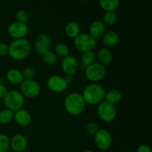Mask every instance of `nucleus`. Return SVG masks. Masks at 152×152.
Wrapping results in <instances>:
<instances>
[{
	"label": "nucleus",
	"instance_id": "1",
	"mask_svg": "<svg viewBox=\"0 0 152 152\" xmlns=\"http://www.w3.org/2000/svg\"><path fill=\"white\" fill-rule=\"evenodd\" d=\"M86 104L83 96L79 92H71L68 94L65 97L63 102L65 111L73 116L81 114L84 111Z\"/></svg>",
	"mask_w": 152,
	"mask_h": 152
},
{
	"label": "nucleus",
	"instance_id": "2",
	"mask_svg": "<svg viewBox=\"0 0 152 152\" xmlns=\"http://www.w3.org/2000/svg\"><path fill=\"white\" fill-rule=\"evenodd\" d=\"M81 94L86 103L89 105H99L105 99V91L103 86L100 84L91 83L83 89Z\"/></svg>",
	"mask_w": 152,
	"mask_h": 152
},
{
	"label": "nucleus",
	"instance_id": "3",
	"mask_svg": "<svg viewBox=\"0 0 152 152\" xmlns=\"http://www.w3.org/2000/svg\"><path fill=\"white\" fill-rule=\"evenodd\" d=\"M31 51V44L27 39H13L8 45V53L15 60H23L27 58Z\"/></svg>",
	"mask_w": 152,
	"mask_h": 152
},
{
	"label": "nucleus",
	"instance_id": "4",
	"mask_svg": "<svg viewBox=\"0 0 152 152\" xmlns=\"http://www.w3.org/2000/svg\"><path fill=\"white\" fill-rule=\"evenodd\" d=\"M3 99L4 105L7 109L13 112L22 108L25 104V97L20 91L16 90H11L7 92Z\"/></svg>",
	"mask_w": 152,
	"mask_h": 152
},
{
	"label": "nucleus",
	"instance_id": "5",
	"mask_svg": "<svg viewBox=\"0 0 152 152\" xmlns=\"http://www.w3.org/2000/svg\"><path fill=\"white\" fill-rule=\"evenodd\" d=\"M74 44L77 50L84 53L87 51H93L96 46V41L88 33H80L75 39H74Z\"/></svg>",
	"mask_w": 152,
	"mask_h": 152
},
{
	"label": "nucleus",
	"instance_id": "6",
	"mask_svg": "<svg viewBox=\"0 0 152 152\" xmlns=\"http://www.w3.org/2000/svg\"><path fill=\"white\" fill-rule=\"evenodd\" d=\"M106 74L105 67L98 62H94L85 69V76L86 79L93 83L99 82L105 77Z\"/></svg>",
	"mask_w": 152,
	"mask_h": 152
},
{
	"label": "nucleus",
	"instance_id": "7",
	"mask_svg": "<svg viewBox=\"0 0 152 152\" xmlns=\"http://www.w3.org/2000/svg\"><path fill=\"white\" fill-rule=\"evenodd\" d=\"M97 114L102 121L110 123L115 119L117 116V109L114 105L103 100L98 105Z\"/></svg>",
	"mask_w": 152,
	"mask_h": 152
},
{
	"label": "nucleus",
	"instance_id": "8",
	"mask_svg": "<svg viewBox=\"0 0 152 152\" xmlns=\"http://www.w3.org/2000/svg\"><path fill=\"white\" fill-rule=\"evenodd\" d=\"M41 87L36 80H24L20 84V92L24 97L34 98L39 95Z\"/></svg>",
	"mask_w": 152,
	"mask_h": 152
},
{
	"label": "nucleus",
	"instance_id": "9",
	"mask_svg": "<svg viewBox=\"0 0 152 152\" xmlns=\"http://www.w3.org/2000/svg\"><path fill=\"white\" fill-rule=\"evenodd\" d=\"M94 142L99 149H108L112 145V135L107 129H99L94 134Z\"/></svg>",
	"mask_w": 152,
	"mask_h": 152
},
{
	"label": "nucleus",
	"instance_id": "10",
	"mask_svg": "<svg viewBox=\"0 0 152 152\" xmlns=\"http://www.w3.org/2000/svg\"><path fill=\"white\" fill-rule=\"evenodd\" d=\"M51 45V39L47 34H40L36 37L34 41V49L38 53L43 54L48 50H50Z\"/></svg>",
	"mask_w": 152,
	"mask_h": 152
},
{
	"label": "nucleus",
	"instance_id": "11",
	"mask_svg": "<svg viewBox=\"0 0 152 152\" xmlns=\"http://www.w3.org/2000/svg\"><path fill=\"white\" fill-rule=\"evenodd\" d=\"M47 86L48 89L55 93H60L66 90L68 84L65 81L63 77L59 75L50 76L47 80Z\"/></svg>",
	"mask_w": 152,
	"mask_h": 152
},
{
	"label": "nucleus",
	"instance_id": "12",
	"mask_svg": "<svg viewBox=\"0 0 152 152\" xmlns=\"http://www.w3.org/2000/svg\"><path fill=\"white\" fill-rule=\"evenodd\" d=\"M7 33L9 36L14 39L25 38L28 33V27L25 24L13 22L7 28Z\"/></svg>",
	"mask_w": 152,
	"mask_h": 152
},
{
	"label": "nucleus",
	"instance_id": "13",
	"mask_svg": "<svg viewBox=\"0 0 152 152\" xmlns=\"http://www.w3.org/2000/svg\"><path fill=\"white\" fill-rule=\"evenodd\" d=\"M79 62L77 58L73 55H68L63 58L61 62V68L65 75H74L77 71Z\"/></svg>",
	"mask_w": 152,
	"mask_h": 152
},
{
	"label": "nucleus",
	"instance_id": "14",
	"mask_svg": "<svg viewBox=\"0 0 152 152\" xmlns=\"http://www.w3.org/2000/svg\"><path fill=\"white\" fill-rule=\"evenodd\" d=\"M10 147L15 152H23L28 147V140L20 134H15L10 140Z\"/></svg>",
	"mask_w": 152,
	"mask_h": 152
},
{
	"label": "nucleus",
	"instance_id": "15",
	"mask_svg": "<svg viewBox=\"0 0 152 152\" xmlns=\"http://www.w3.org/2000/svg\"><path fill=\"white\" fill-rule=\"evenodd\" d=\"M105 33V25L100 20H96L91 24L88 34L94 39H98L103 37Z\"/></svg>",
	"mask_w": 152,
	"mask_h": 152
},
{
	"label": "nucleus",
	"instance_id": "16",
	"mask_svg": "<svg viewBox=\"0 0 152 152\" xmlns=\"http://www.w3.org/2000/svg\"><path fill=\"white\" fill-rule=\"evenodd\" d=\"M13 120L19 126L25 127L31 123V115L28 111L24 109V108H21L14 112Z\"/></svg>",
	"mask_w": 152,
	"mask_h": 152
},
{
	"label": "nucleus",
	"instance_id": "17",
	"mask_svg": "<svg viewBox=\"0 0 152 152\" xmlns=\"http://www.w3.org/2000/svg\"><path fill=\"white\" fill-rule=\"evenodd\" d=\"M96 57L98 60V63L104 67L108 66L113 60V53L110 48H102L98 51Z\"/></svg>",
	"mask_w": 152,
	"mask_h": 152
},
{
	"label": "nucleus",
	"instance_id": "18",
	"mask_svg": "<svg viewBox=\"0 0 152 152\" xmlns=\"http://www.w3.org/2000/svg\"><path fill=\"white\" fill-rule=\"evenodd\" d=\"M102 44L107 48H111L117 45L120 42V35L117 32L114 31H110L105 33L102 37Z\"/></svg>",
	"mask_w": 152,
	"mask_h": 152
},
{
	"label": "nucleus",
	"instance_id": "19",
	"mask_svg": "<svg viewBox=\"0 0 152 152\" xmlns=\"http://www.w3.org/2000/svg\"><path fill=\"white\" fill-rule=\"evenodd\" d=\"M6 79L13 85H19L24 81L22 71L16 68L9 69L6 73Z\"/></svg>",
	"mask_w": 152,
	"mask_h": 152
},
{
	"label": "nucleus",
	"instance_id": "20",
	"mask_svg": "<svg viewBox=\"0 0 152 152\" xmlns=\"http://www.w3.org/2000/svg\"><path fill=\"white\" fill-rule=\"evenodd\" d=\"M65 33L69 38L75 39L80 34V27L78 23L74 21L68 22L65 25Z\"/></svg>",
	"mask_w": 152,
	"mask_h": 152
},
{
	"label": "nucleus",
	"instance_id": "21",
	"mask_svg": "<svg viewBox=\"0 0 152 152\" xmlns=\"http://www.w3.org/2000/svg\"><path fill=\"white\" fill-rule=\"evenodd\" d=\"M122 98H123V94H122L121 91L117 89L113 88L108 91V92H105V100L113 105H115V104L120 102Z\"/></svg>",
	"mask_w": 152,
	"mask_h": 152
},
{
	"label": "nucleus",
	"instance_id": "22",
	"mask_svg": "<svg viewBox=\"0 0 152 152\" xmlns=\"http://www.w3.org/2000/svg\"><path fill=\"white\" fill-rule=\"evenodd\" d=\"M99 4L105 12H114L120 6V1L119 0H101Z\"/></svg>",
	"mask_w": 152,
	"mask_h": 152
},
{
	"label": "nucleus",
	"instance_id": "23",
	"mask_svg": "<svg viewBox=\"0 0 152 152\" xmlns=\"http://www.w3.org/2000/svg\"><path fill=\"white\" fill-rule=\"evenodd\" d=\"M96 59V54L94 53V51L84 52L81 56L82 65L84 68H87L88 66L94 63Z\"/></svg>",
	"mask_w": 152,
	"mask_h": 152
},
{
	"label": "nucleus",
	"instance_id": "24",
	"mask_svg": "<svg viewBox=\"0 0 152 152\" xmlns=\"http://www.w3.org/2000/svg\"><path fill=\"white\" fill-rule=\"evenodd\" d=\"M54 53L57 56L60 57H65L70 54V50L68 46L63 42H59L55 45Z\"/></svg>",
	"mask_w": 152,
	"mask_h": 152
},
{
	"label": "nucleus",
	"instance_id": "25",
	"mask_svg": "<svg viewBox=\"0 0 152 152\" xmlns=\"http://www.w3.org/2000/svg\"><path fill=\"white\" fill-rule=\"evenodd\" d=\"M58 56H56V53H54L53 50H48L45 53L42 54V60L46 65H53L57 61Z\"/></svg>",
	"mask_w": 152,
	"mask_h": 152
},
{
	"label": "nucleus",
	"instance_id": "26",
	"mask_svg": "<svg viewBox=\"0 0 152 152\" xmlns=\"http://www.w3.org/2000/svg\"><path fill=\"white\" fill-rule=\"evenodd\" d=\"M14 112L10 110L5 108L0 111V123L1 124H7L13 120Z\"/></svg>",
	"mask_w": 152,
	"mask_h": 152
},
{
	"label": "nucleus",
	"instance_id": "27",
	"mask_svg": "<svg viewBox=\"0 0 152 152\" xmlns=\"http://www.w3.org/2000/svg\"><path fill=\"white\" fill-rule=\"evenodd\" d=\"M117 20V15L115 12H105L102 16V21L104 25H113Z\"/></svg>",
	"mask_w": 152,
	"mask_h": 152
},
{
	"label": "nucleus",
	"instance_id": "28",
	"mask_svg": "<svg viewBox=\"0 0 152 152\" xmlns=\"http://www.w3.org/2000/svg\"><path fill=\"white\" fill-rule=\"evenodd\" d=\"M15 18H16V22L22 24H25V25H27V23L29 21V15H28V12L25 10H22V9L16 12Z\"/></svg>",
	"mask_w": 152,
	"mask_h": 152
},
{
	"label": "nucleus",
	"instance_id": "29",
	"mask_svg": "<svg viewBox=\"0 0 152 152\" xmlns=\"http://www.w3.org/2000/svg\"><path fill=\"white\" fill-rule=\"evenodd\" d=\"M10 148V139L4 134H0V152H7Z\"/></svg>",
	"mask_w": 152,
	"mask_h": 152
},
{
	"label": "nucleus",
	"instance_id": "30",
	"mask_svg": "<svg viewBox=\"0 0 152 152\" xmlns=\"http://www.w3.org/2000/svg\"><path fill=\"white\" fill-rule=\"evenodd\" d=\"M24 80H32L35 77V71L32 67H26L22 71Z\"/></svg>",
	"mask_w": 152,
	"mask_h": 152
},
{
	"label": "nucleus",
	"instance_id": "31",
	"mask_svg": "<svg viewBox=\"0 0 152 152\" xmlns=\"http://www.w3.org/2000/svg\"><path fill=\"white\" fill-rule=\"evenodd\" d=\"M99 129L97 123H94V122H90L86 125V131L90 134L94 135L99 131Z\"/></svg>",
	"mask_w": 152,
	"mask_h": 152
},
{
	"label": "nucleus",
	"instance_id": "32",
	"mask_svg": "<svg viewBox=\"0 0 152 152\" xmlns=\"http://www.w3.org/2000/svg\"><path fill=\"white\" fill-rule=\"evenodd\" d=\"M8 53V45L0 42V56H4Z\"/></svg>",
	"mask_w": 152,
	"mask_h": 152
},
{
	"label": "nucleus",
	"instance_id": "33",
	"mask_svg": "<svg viewBox=\"0 0 152 152\" xmlns=\"http://www.w3.org/2000/svg\"><path fill=\"white\" fill-rule=\"evenodd\" d=\"M7 92H8V91H7L5 86L3 84H0V99H4Z\"/></svg>",
	"mask_w": 152,
	"mask_h": 152
},
{
	"label": "nucleus",
	"instance_id": "34",
	"mask_svg": "<svg viewBox=\"0 0 152 152\" xmlns=\"http://www.w3.org/2000/svg\"><path fill=\"white\" fill-rule=\"evenodd\" d=\"M136 152H152L151 148L148 145H140L137 149Z\"/></svg>",
	"mask_w": 152,
	"mask_h": 152
},
{
	"label": "nucleus",
	"instance_id": "35",
	"mask_svg": "<svg viewBox=\"0 0 152 152\" xmlns=\"http://www.w3.org/2000/svg\"><path fill=\"white\" fill-rule=\"evenodd\" d=\"M64 79H65V81L66 82V83L68 85L71 84L74 81V77H73L72 75H65Z\"/></svg>",
	"mask_w": 152,
	"mask_h": 152
},
{
	"label": "nucleus",
	"instance_id": "36",
	"mask_svg": "<svg viewBox=\"0 0 152 152\" xmlns=\"http://www.w3.org/2000/svg\"><path fill=\"white\" fill-rule=\"evenodd\" d=\"M83 152H94V151H92V150H86V151H85Z\"/></svg>",
	"mask_w": 152,
	"mask_h": 152
}]
</instances>
